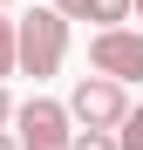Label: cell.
<instances>
[{"instance_id":"6da1fadb","label":"cell","mask_w":143,"mask_h":150,"mask_svg":"<svg viewBox=\"0 0 143 150\" xmlns=\"http://www.w3.org/2000/svg\"><path fill=\"white\" fill-rule=\"evenodd\" d=\"M61 62H68V21L55 7L20 14L14 21V68L34 75V82H48V75H61Z\"/></svg>"},{"instance_id":"7a4b0ae2","label":"cell","mask_w":143,"mask_h":150,"mask_svg":"<svg viewBox=\"0 0 143 150\" xmlns=\"http://www.w3.org/2000/svg\"><path fill=\"white\" fill-rule=\"evenodd\" d=\"M68 123H82V130H123V116H130V89H116V82H102V75H82L75 89H68Z\"/></svg>"},{"instance_id":"3957f363","label":"cell","mask_w":143,"mask_h":150,"mask_svg":"<svg viewBox=\"0 0 143 150\" xmlns=\"http://www.w3.org/2000/svg\"><path fill=\"white\" fill-rule=\"evenodd\" d=\"M20 150H68L75 143V123H68L61 103H48V96H27V103H14V130H7Z\"/></svg>"},{"instance_id":"277c9868","label":"cell","mask_w":143,"mask_h":150,"mask_svg":"<svg viewBox=\"0 0 143 150\" xmlns=\"http://www.w3.org/2000/svg\"><path fill=\"white\" fill-rule=\"evenodd\" d=\"M89 68L102 75V82H116V89L143 82V34H136V28H109V34H95V41H89Z\"/></svg>"},{"instance_id":"5b68a950","label":"cell","mask_w":143,"mask_h":150,"mask_svg":"<svg viewBox=\"0 0 143 150\" xmlns=\"http://www.w3.org/2000/svg\"><path fill=\"white\" fill-rule=\"evenodd\" d=\"M55 14L61 21H95V34H109V28L130 21V0H55Z\"/></svg>"},{"instance_id":"8992f818","label":"cell","mask_w":143,"mask_h":150,"mask_svg":"<svg viewBox=\"0 0 143 150\" xmlns=\"http://www.w3.org/2000/svg\"><path fill=\"white\" fill-rule=\"evenodd\" d=\"M116 150H143V103H130L123 130H116Z\"/></svg>"},{"instance_id":"52a82bcc","label":"cell","mask_w":143,"mask_h":150,"mask_svg":"<svg viewBox=\"0 0 143 150\" xmlns=\"http://www.w3.org/2000/svg\"><path fill=\"white\" fill-rule=\"evenodd\" d=\"M7 75H14V21L0 14V89H7Z\"/></svg>"},{"instance_id":"ba28073f","label":"cell","mask_w":143,"mask_h":150,"mask_svg":"<svg viewBox=\"0 0 143 150\" xmlns=\"http://www.w3.org/2000/svg\"><path fill=\"white\" fill-rule=\"evenodd\" d=\"M68 150H116V137H109V130H75Z\"/></svg>"},{"instance_id":"9c48e42d","label":"cell","mask_w":143,"mask_h":150,"mask_svg":"<svg viewBox=\"0 0 143 150\" xmlns=\"http://www.w3.org/2000/svg\"><path fill=\"white\" fill-rule=\"evenodd\" d=\"M0 130H14V96L0 89Z\"/></svg>"},{"instance_id":"30bf717a","label":"cell","mask_w":143,"mask_h":150,"mask_svg":"<svg viewBox=\"0 0 143 150\" xmlns=\"http://www.w3.org/2000/svg\"><path fill=\"white\" fill-rule=\"evenodd\" d=\"M0 150H20V143H14V137H7V130H0Z\"/></svg>"},{"instance_id":"8fae6325","label":"cell","mask_w":143,"mask_h":150,"mask_svg":"<svg viewBox=\"0 0 143 150\" xmlns=\"http://www.w3.org/2000/svg\"><path fill=\"white\" fill-rule=\"evenodd\" d=\"M130 7H136V14H143V0H130Z\"/></svg>"},{"instance_id":"7c38bea8","label":"cell","mask_w":143,"mask_h":150,"mask_svg":"<svg viewBox=\"0 0 143 150\" xmlns=\"http://www.w3.org/2000/svg\"><path fill=\"white\" fill-rule=\"evenodd\" d=\"M0 7H7V0H0Z\"/></svg>"}]
</instances>
